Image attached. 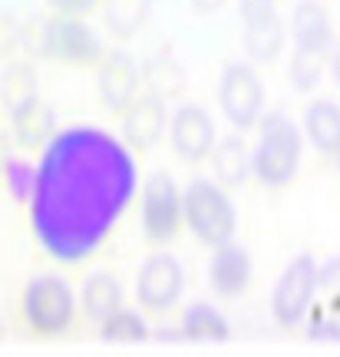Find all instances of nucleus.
I'll return each mask as SVG.
<instances>
[{
	"instance_id": "6",
	"label": "nucleus",
	"mask_w": 340,
	"mask_h": 357,
	"mask_svg": "<svg viewBox=\"0 0 340 357\" xmlns=\"http://www.w3.org/2000/svg\"><path fill=\"white\" fill-rule=\"evenodd\" d=\"M24 321L40 334H56L73 321L76 294L70 281L60 275H37L26 281L24 298H20Z\"/></svg>"
},
{
	"instance_id": "8",
	"label": "nucleus",
	"mask_w": 340,
	"mask_h": 357,
	"mask_svg": "<svg viewBox=\"0 0 340 357\" xmlns=\"http://www.w3.org/2000/svg\"><path fill=\"white\" fill-rule=\"evenodd\" d=\"M185 222L182 189L169 172H152L142 182V231L152 245H165L176 238Z\"/></svg>"
},
{
	"instance_id": "13",
	"label": "nucleus",
	"mask_w": 340,
	"mask_h": 357,
	"mask_svg": "<svg viewBox=\"0 0 340 357\" xmlns=\"http://www.w3.org/2000/svg\"><path fill=\"white\" fill-rule=\"evenodd\" d=\"M139 63L136 56L126 50H106L96 70V89H100V102L109 113H123L129 102L139 96Z\"/></svg>"
},
{
	"instance_id": "11",
	"label": "nucleus",
	"mask_w": 340,
	"mask_h": 357,
	"mask_svg": "<svg viewBox=\"0 0 340 357\" xmlns=\"http://www.w3.org/2000/svg\"><path fill=\"white\" fill-rule=\"evenodd\" d=\"M241 26H245V53L254 63H271L284 47V24L277 17L275 0H238Z\"/></svg>"
},
{
	"instance_id": "3",
	"label": "nucleus",
	"mask_w": 340,
	"mask_h": 357,
	"mask_svg": "<svg viewBox=\"0 0 340 357\" xmlns=\"http://www.w3.org/2000/svg\"><path fill=\"white\" fill-rule=\"evenodd\" d=\"M258 139H254V178L271 189L288 185L301 166V129L288 116L275 109L258 119Z\"/></svg>"
},
{
	"instance_id": "2",
	"label": "nucleus",
	"mask_w": 340,
	"mask_h": 357,
	"mask_svg": "<svg viewBox=\"0 0 340 357\" xmlns=\"http://www.w3.org/2000/svg\"><path fill=\"white\" fill-rule=\"evenodd\" d=\"M291 40H294V56H291V83L298 89H314L324 60L334 50V30H330L327 7L317 0H301L291 10Z\"/></svg>"
},
{
	"instance_id": "22",
	"label": "nucleus",
	"mask_w": 340,
	"mask_h": 357,
	"mask_svg": "<svg viewBox=\"0 0 340 357\" xmlns=\"http://www.w3.org/2000/svg\"><path fill=\"white\" fill-rule=\"evenodd\" d=\"M33 96H37V70L26 60L3 66V73H0V100L7 102V109H17L26 100H33Z\"/></svg>"
},
{
	"instance_id": "26",
	"label": "nucleus",
	"mask_w": 340,
	"mask_h": 357,
	"mask_svg": "<svg viewBox=\"0 0 340 357\" xmlns=\"http://www.w3.org/2000/svg\"><path fill=\"white\" fill-rule=\"evenodd\" d=\"M53 7V13H76V17H83V13H93L96 7H102V0H47Z\"/></svg>"
},
{
	"instance_id": "23",
	"label": "nucleus",
	"mask_w": 340,
	"mask_h": 357,
	"mask_svg": "<svg viewBox=\"0 0 340 357\" xmlns=\"http://www.w3.org/2000/svg\"><path fill=\"white\" fill-rule=\"evenodd\" d=\"M100 337L102 341H119V344H139V341H149L152 331L139 311L119 307L100 324Z\"/></svg>"
},
{
	"instance_id": "16",
	"label": "nucleus",
	"mask_w": 340,
	"mask_h": 357,
	"mask_svg": "<svg viewBox=\"0 0 340 357\" xmlns=\"http://www.w3.org/2000/svg\"><path fill=\"white\" fill-rule=\"evenodd\" d=\"M10 126H13V139L20 142L24 149H43L60 132L53 106L47 100H40V96L10 109Z\"/></svg>"
},
{
	"instance_id": "27",
	"label": "nucleus",
	"mask_w": 340,
	"mask_h": 357,
	"mask_svg": "<svg viewBox=\"0 0 340 357\" xmlns=\"http://www.w3.org/2000/svg\"><path fill=\"white\" fill-rule=\"evenodd\" d=\"M307 337H311V341H340V324L324 321V318H314L311 321V328H307Z\"/></svg>"
},
{
	"instance_id": "19",
	"label": "nucleus",
	"mask_w": 340,
	"mask_h": 357,
	"mask_svg": "<svg viewBox=\"0 0 340 357\" xmlns=\"http://www.w3.org/2000/svg\"><path fill=\"white\" fill-rule=\"evenodd\" d=\"M142 83H146V89L155 93V96L176 100V96L185 93L189 77H185V66L178 63V56L165 47V50L152 53L149 60H146V66H142Z\"/></svg>"
},
{
	"instance_id": "32",
	"label": "nucleus",
	"mask_w": 340,
	"mask_h": 357,
	"mask_svg": "<svg viewBox=\"0 0 340 357\" xmlns=\"http://www.w3.org/2000/svg\"><path fill=\"white\" fill-rule=\"evenodd\" d=\"M330 155H334V166L340 169V142H337V149H334V153H330Z\"/></svg>"
},
{
	"instance_id": "30",
	"label": "nucleus",
	"mask_w": 340,
	"mask_h": 357,
	"mask_svg": "<svg viewBox=\"0 0 340 357\" xmlns=\"http://www.w3.org/2000/svg\"><path fill=\"white\" fill-rule=\"evenodd\" d=\"M222 3H225V0H192V7H195L199 13H215Z\"/></svg>"
},
{
	"instance_id": "15",
	"label": "nucleus",
	"mask_w": 340,
	"mask_h": 357,
	"mask_svg": "<svg viewBox=\"0 0 340 357\" xmlns=\"http://www.w3.org/2000/svg\"><path fill=\"white\" fill-rule=\"evenodd\" d=\"M208 284L218 298H238L252 284V255L248 248L231 242L215 245L212 261H208Z\"/></svg>"
},
{
	"instance_id": "17",
	"label": "nucleus",
	"mask_w": 340,
	"mask_h": 357,
	"mask_svg": "<svg viewBox=\"0 0 340 357\" xmlns=\"http://www.w3.org/2000/svg\"><path fill=\"white\" fill-rule=\"evenodd\" d=\"M212 166H215V178L225 189H238V185L248 182V176H254V153L248 149L241 129H235V132H228V136L215 142Z\"/></svg>"
},
{
	"instance_id": "29",
	"label": "nucleus",
	"mask_w": 340,
	"mask_h": 357,
	"mask_svg": "<svg viewBox=\"0 0 340 357\" xmlns=\"http://www.w3.org/2000/svg\"><path fill=\"white\" fill-rule=\"evenodd\" d=\"M155 341H162V344H176V341H185V334H182V328H178V334L172 331V328H159V331L152 334Z\"/></svg>"
},
{
	"instance_id": "31",
	"label": "nucleus",
	"mask_w": 340,
	"mask_h": 357,
	"mask_svg": "<svg viewBox=\"0 0 340 357\" xmlns=\"http://www.w3.org/2000/svg\"><path fill=\"white\" fill-rule=\"evenodd\" d=\"M330 73H334V79L340 83V43L334 47V53H330Z\"/></svg>"
},
{
	"instance_id": "21",
	"label": "nucleus",
	"mask_w": 340,
	"mask_h": 357,
	"mask_svg": "<svg viewBox=\"0 0 340 357\" xmlns=\"http://www.w3.org/2000/svg\"><path fill=\"white\" fill-rule=\"evenodd\" d=\"M304 136L317 153H334L340 142V106L334 100H314L304 113Z\"/></svg>"
},
{
	"instance_id": "14",
	"label": "nucleus",
	"mask_w": 340,
	"mask_h": 357,
	"mask_svg": "<svg viewBox=\"0 0 340 357\" xmlns=\"http://www.w3.org/2000/svg\"><path fill=\"white\" fill-rule=\"evenodd\" d=\"M119 116H123L119 119V136H123V142H126L129 149H139V153L149 149L152 142L165 132V123L172 119V116L165 113V100L155 96V93L136 96Z\"/></svg>"
},
{
	"instance_id": "28",
	"label": "nucleus",
	"mask_w": 340,
	"mask_h": 357,
	"mask_svg": "<svg viewBox=\"0 0 340 357\" xmlns=\"http://www.w3.org/2000/svg\"><path fill=\"white\" fill-rule=\"evenodd\" d=\"M320 288L324 291H340V258H330L327 265L320 268Z\"/></svg>"
},
{
	"instance_id": "9",
	"label": "nucleus",
	"mask_w": 340,
	"mask_h": 357,
	"mask_svg": "<svg viewBox=\"0 0 340 357\" xmlns=\"http://www.w3.org/2000/svg\"><path fill=\"white\" fill-rule=\"evenodd\" d=\"M218 106L235 129H252L265 109V86L248 63H228L218 77Z\"/></svg>"
},
{
	"instance_id": "24",
	"label": "nucleus",
	"mask_w": 340,
	"mask_h": 357,
	"mask_svg": "<svg viewBox=\"0 0 340 357\" xmlns=\"http://www.w3.org/2000/svg\"><path fill=\"white\" fill-rule=\"evenodd\" d=\"M149 13V0H102V24L116 37H132Z\"/></svg>"
},
{
	"instance_id": "10",
	"label": "nucleus",
	"mask_w": 340,
	"mask_h": 357,
	"mask_svg": "<svg viewBox=\"0 0 340 357\" xmlns=\"http://www.w3.org/2000/svg\"><path fill=\"white\" fill-rule=\"evenodd\" d=\"M185 291V268L176 255L155 252L139 265L136 275V298L149 311H169Z\"/></svg>"
},
{
	"instance_id": "1",
	"label": "nucleus",
	"mask_w": 340,
	"mask_h": 357,
	"mask_svg": "<svg viewBox=\"0 0 340 357\" xmlns=\"http://www.w3.org/2000/svg\"><path fill=\"white\" fill-rule=\"evenodd\" d=\"M136 159L123 136L100 126H66L40 149L30 225L56 261L89 258L136 195Z\"/></svg>"
},
{
	"instance_id": "25",
	"label": "nucleus",
	"mask_w": 340,
	"mask_h": 357,
	"mask_svg": "<svg viewBox=\"0 0 340 357\" xmlns=\"http://www.w3.org/2000/svg\"><path fill=\"white\" fill-rule=\"evenodd\" d=\"M0 172H3V182L17 202H30L33 199V189H37V166L26 162V159H17V155H7L0 159Z\"/></svg>"
},
{
	"instance_id": "12",
	"label": "nucleus",
	"mask_w": 340,
	"mask_h": 357,
	"mask_svg": "<svg viewBox=\"0 0 340 357\" xmlns=\"http://www.w3.org/2000/svg\"><path fill=\"white\" fill-rule=\"evenodd\" d=\"M169 139L176 155L185 162H202L205 155H212L218 139H215V123L208 109L199 102H182L169 119Z\"/></svg>"
},
{
	"instance_id": "4",
	"label": "nucleus",
	"mask_w": 340,
	"mask_h": 357,
	"mask_svg": "<svg viewBox=\"0 0 340 357\" xmlns=\"http://www.w3.org/2000/svg\"><path fill=\"white\" fill-rule=\"evenodd\" d=\"M20 43L30 53H37V56H50V60L76 63V66L100 63L102 53H106L102 40L96 37V30L76 13H53L50 20H43L37 26L33 40L20 33Z\"/></svg>"
},
{
	"instance_id": "7",
	"label": "nucleus",
	"mask_w": 340,
	"mask_h": 357,
	"mask_svg": "<svg viewBox=\"0 0 340 357\" xmlns=\"http://www.w3.org/2000/svg\"><path fill=\"white\" fill-rule=\"evenodd\" d=\"M320 288V265L311 255H294L271 291V314L281 328H298Z\"/></svg>"
},
{
	"instance_id": "20",
	"label": "nucleus",
	"mask_w": 340,
	"mask_h": 357,
	"mask_svg": "<svg viewBox=\"0 0 340 357\" xmlns=\"http://www.w3.org/2000/svg\"><path fill=\"white\" fill-rule=\"evenodd\" d=\"M182 334L185 341H195V344H222L231 331L218 307H212L208 301H195L182 311Z\"/></svg>"
},
{
	"instance_id": "18",
	"label": "nucleus",
	"mask_w": 340,
	"mask_h": 357,
	"mask_svg": "<svg viewBox=\"0 0 340 357\" xmlns=\"http://www.w3.org/2000/svg\"><path fill=\"white\" fill-rule=\"evenodd\" d=\"M79 307H83V314L89 321L102 324L113 311L123 307V284L109 271H93L79 288Z\"/></svg>"
},
{
	"instance_id": "5",
	"label": "nucleus",
	"mask_w": 340,
	"mask_h": 357,
	"mask_svg": "<svg viewBox=\"0 0 340 357\" xmlns=\"http://www.w3.org/2000/svg\"><path fill=\"white\" fill-rule=\"evenodd\" d=\"M182 205H185V225H189L192 235L202 245L215 248V245L235 238L238 212H235L231 199L225 195L222 182L192 178L189 185L182 189Z\"/></svg>"
}]
</instances>
